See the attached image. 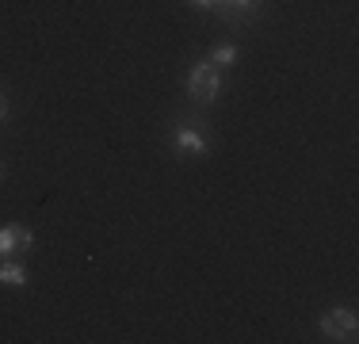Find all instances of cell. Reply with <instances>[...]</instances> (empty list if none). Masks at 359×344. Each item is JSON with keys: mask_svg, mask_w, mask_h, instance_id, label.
<instances>
[{"mask_svg": "<svg viewBox=\"0 0 359 344\" xmlns=\"http://www.w3.org/2000/svg\"><path fill=\"white\" fill-rule=\"evenodd\" d=\"M187 92H191V100L195 103H215L218 100V92H222V73H218V65H210V62H199L191 69V77H187Z\"/></svg>", "mask_w": 359, "mask_h": 344, "instance_id": "obj_1", "label": "cell"}, {"mask_svg": "<svg viewBox=\"0 0 359 344\" xmlns=\"http://www.w3.org/2000/svg\"><path fill=\"white\" fill-rule=\"evenodd\" d=\"M325 340H355V314L348 306H337L321 317Z\"/></svg>", "mask_w": 359, "mask_h": 344, "instance_id": "obj_2", "label": "cell"}, {"mask_svg": "<svg viewBox=\"0 0 359 344\" xmlns=\"http://www.w3.org/2000/svg\"><path fill=\"white\" fill-rule=\"evenodd\" d=\"M172 145L180 153H187V157H203V153H207V138H203L199 131H191V126H176Z\"/></svg>", "mask_w": 359, "mask_h": 344, "instance_id": "obj_3", "label": "cell"}, {"mask_svg": "<svg viewBox=\"0 0 359 344\" xmlns=\"http://www.w3.org/2000/svg\"><path fill=\"white\" fill-rule=\"evenodd\" d=\"M256 8H260V0H222L218 12H222V20H229V23H245Z\"/></svg>", "mask_w": 359, "mask_h": 344, "instance_id": "obj_4", "label": "cell"}, {"mask_svg": "<svg viewBox=\"0 0 359 344\" xmlns=\"http://www.w3.org/2000/svg\"><path fill=\"white\" fill-rule=\"evenodd\" d=\"M0 283H4V287H23V283H27V268L15 264V260H0Z\"/></svg>", "mask_w": 359, "mask_h": 344, "instance_id": "obj_5", "label": "cell"}, {"mask_svg": "<svg viewBox=\"0 0 359 344\" xmlns=\"http://www.w3.org/2000/svg\"><path fill=\"white\" fill-rule=\"evenodd\" d=\"M233 62H237V46H218L215 54H210V65H218V69H226Z\"/></svg>", "mask_w": 359, "mask_h": 344, "instance_id": "obj_6", "label": "cell"}, {"mask_svg": "<svg viewBox=\"0 0 359 344\" xmlns=\"http://www.w3.org/2000/svg\"><path fill=\"white\" fill-rule=\"evenodd\" d=\"M15 249H20V241H15V226H4V230H0V256H12Z\"/></svg>", "mask_w": 359, "mask_h": 344, "instance_id": "obj_7", "label": "cell"}, {"mask_svg": "<svg viewBox=\"0 0 359 344\" xmlns=\"http://www.w3.org/2000/svg\"><path fill=\"white\" fill-rule=\"evenodd\" d=\"M15 241H20V249H35V234L23 226H15Z\"/></svg>", "mask_w": 359, "mask_h": 344, "instance_id": "obj_8", "label": "cell"}, {"mask_svg": "<svg viewBox=\"0 0 359 344\" xmlns=\"http://www.w3.org/2000/svg\"><path fill=\"white\" fill-rule=\"evenodd\" d=\"M187 4H195V8H203V12H210V8H218L222 0H187Z\"/></svg>", "mask_w": 359, "mask_h": 344, "instance_id": "obj_9", "label": "cell"}, {"mask_svg": "<svg viewBox=\"0 0 359 344\" xmlns=\"http://www.w3.org/2000/svg\"><path fill=\"white\" fill-rule=\"evenodd\" d=\"M8 119V100H4V92H0V123Z\"/></svg>", "mask_w": 359, "mask_h": 344, "instance_id": "obj_10", "label": "cell"}, {"mask_svg": "<svg viewBox=\"0 0 359 344\" xmlns=\"http://www.w3.org/2000/svg\"><path fill=\"white\" fill-rule=\"evenodd\" d=\"M0 176H4V165H0Z\"/></svg>", "mask_w": 359, "mask_h": 344, "instance_id": "obj_11", "label": "cell"}]
</instances>
